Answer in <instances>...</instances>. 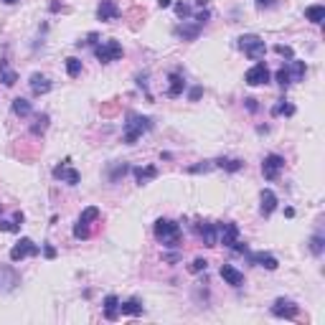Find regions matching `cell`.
<instances>
[{
    "label": "cell",
    "instance_id": "6da1fadb",
    "mask_svg": "<svg viewBox=\"0 0 325 325\" xmlns=\"http://www.w3.org/2000/svg\"><path fill=\"white\" fill-rule=\"evenodd\" d=\"M155 236H158V242H162V246L175 249L181 242V226L170 218H158L155 221Z\"/></svg>",
    "mask_w": 325,
    "mask_h": 325
},
{
    "label": "cell",
    "instance_id": "7a4b0ae2",
    "mask_svg": "<svg viewBox=\"0 0 325 325\" xmlns=\"http://www.w3.org/2000/svg\"><path fill=\"white\" fill-rule=\"evenodd\" d=\"M153 127L150 117H142V114H127V122H125V142L127 145H135L140 140L142 132H147Z\"/></svg>",
    "mask_w": 325,
    "mask_h": 325
},
{
    "label": "cell",
    "instance_id": "3957f363",
    "mask_svg": "<svg viewBox=\"0 0 325 325\" xmlns=\"http://www.w3.org/2000/svg\"><path fill=\"white\" fill-rule=\"evenodd\" d=\"M99 218V209L97 206H89V209H84L79 221H77V226H74V236L77 239H89L92 236V221Z\"/></svg>",
    "mask_w": 325,
    "mask_h": 325
},
{
    "label": "cell",
    "instance_id": "277c9868",
    "mask_svg": "<svg viewBox=\"0 0 325 325\" xmlns=\"http://www.w3.org/2000/svg\"><path fill=\"white\" fill-rule=\"evenodd\" d=\"M239 49L252 58V61H257V58H262L264 56V51H267V46H264V41L259 38V36H254V33H246V36H242L239 38Z\"/></svg>",
    "mask_w": 325,
    "mask_h": 325
},
{
    "label": "cell",
    "instance_id": "5b68a950",
    "mask_svg": "<svg viewBox=\"0 0 325 325\" xmlns=\"http://www.w3.org/2000/svg\"><path fill=\"white\" fill-rule=\"evenodd\" d=\"M94 54H97V58L102 64H112V61H117V58H122V46H120V41L109 38L105 43H99V46L94 49Z\"/></svg>",
    "mask_w": 325,
    "mask_h": 325
},
{
    "label": "cell",
    "instance_id": "8992f818",
    "mask_svg": "<svg viewBox=\"0 0 325 325\" xmlns=\"http://www.w3.org/2000/svg\"><path fill=\"white\" fill-rule=\"evenodd\" d=\"M38 252H41V249H38L31 239H26V236H23V239L10 249V259H13V262H21V259H26V257H36Z\"/></svg>",
    "mask_w": 325,
    "mask_h": 325
},
{
    "label": "cell",
    "instance_id": "52a82bcc",
    "mask_svg": "<svg viewBox=\"0 0 325 325\" xmlns=\"http://www.w3.org/2000/svg\"><path fill=\"white\" fill-rule=\"evenodd\" d=\"M216 242L218 244H224V246H231L236 239H239V226L234 224V221H226V224H216Z\"/></svg>",
    "mask_w": 325,
    "mask_h": 325
},
{
    "label": "cell",
    "instance_id": "ba28073f",
    "mask_svg": "<svg viewBox=\"0 0 325 325\" xmlns=\"http://www.w3.org/2000/svg\"><path fill=\"white\" fill-rule=\"evenodd\" d=\"M282 168H285V158L282 155H267L264 162H262V173H264L267 181H277V175H279Z\"/></svg>",
    "mask_w": 325,
    "mask_h": 325
},
{
    "label": "cell",
    "instance_id": "9c48e42d",
    "mask_svg": "<svg viewBox=\"0 0 325 325\" xmlns=\"http://www.w3.org/2000/svg\"><path fill=\"white\" fill-rule=\"evenodd\" d=\"M244 81L249 84V86H259V84H267L270 81V69L264 66L262 61L259 64H254L252 69H249L246 74H244Z\"/></svg>",
    "mask_w": 325,
    "mask_h": 325
},
{
    "label": "cell",
    "instance_id": "30bf717a",
    "mask_svg": "<svg viewBox=\"0 0 325 325\" xmlns=\"http://www.w3.org/2000/svg\"><path fill=\"white\" fill-rule=\"evenodd\" d=\"M300 313V307L295 305L292 300H285V298H279V300H274V305H272V315H277V318H295Z\"/></svg>",
    "mask_w": 325,
    "mask_h": 325
},
{
    "label": "cell",
    "instance_id": "8fae6325",
    "mask_svg": "<svg viewBox=\"0 0 325 325\" xmlns=\"http://www.w3.org/2000/svg\"><path fill=\"white\" fill-rule=\"evenodd\" d=\"M69 162H71V160H64L61 165L54 168V178H61V181H66L69 186H77V183L81 181V175H79V170L69 168Z\"/></svg>",
    "mask_w": 325,
    "mask_h": 325
},
{
    "label": "cell",
    "instance_id": "7c38bea8",
    "mask_svg": "<svg viewBox=\"0 0 325 325\" xmlns=\"http://www.w3.org/2000/svg\"><path fill=\"white\" fill-rule=\"evenodd\" d=\"M97 18H99V21H105V23L120 18V8H117L114 0H102L99 8H97Z\"/></svg>",
    "mask_w": 325,
    "mask_h": 325
},
{
    "label": "cell",
    "instance_id": "4fadbf2b",
    "mask_svg": "<svg viewBox=\"0 0 325 325\" xmlns=\"http://www.w3.org/2000/svg\"><path fill=\"white\" fill-rule=\"evenodd\" d=\"M221 277H224V282L231 285V287H242L244 285V274L236 267H231V264H221Z\"/></svg>",
    "mask_w": 325,
    "mask_h": 325
},
{
    "label": "cell",
    "instance_id": "5bb4252c",
    "mask_svg": "<svg viewBox=\"0 0 325 325\" xmlns=\"http://www.w3.org/2000/svg\"><path fill=\"white\" fill-rule=\"evenodd\" d=\"M259 198H262V216H272L274 209H277V196H274V190L264 188Z\"/></svg>",
    "mask_w": 325,
    "mask_h": 325
},
{
    "label": "cell",
    "instance_id": "9a60e30c",
    "mask_svg": "<svg viewBox=\"0 0 325 325\" xmlns=\"http://www.w3.org/2000/svg\"><path fill=\"white\" fill-rule=\"evenodd\" d=\"M198 236L203 239L206 246H216V244H218V242H216V236H218L216 224H198Z\"/></svg>",
    "mask_w": 325,
    "mask_h": 325
},
{
    "label": "cell",
    "instance_id": "2e32d148",
    "mask_svg": "<svg viewBox=\"0 0 325 325\" xmlns=\"http://www.w3.org/2000/svg\"><path fill=\"white\" fill-rule=\"evenodd\" d=\"M249 259H252V264H259V267H264V270H277V267H279V262H277L272 254H267V252L249 254Z\"/></svg>",
    "mask_w": 325,
    "mask_h": 325
},
{
    "label": "cell",
    "instance_id": "e0dca14e",
    "mask_svg": "<svg viewBox=\"0 0 325 325\" xmlns=\"http://www.w3.org/2000/svg\"><path fill=\"white\" fill-rule=\"evenodd\" d=\"M105 318L107 320H117L120 318V300L114 295H107L105 298Z\"/></svg>",
    "mask_w": 325,
    "mask_h": 325
},
{
    "label": "cell",
    "instance_id": "ac0fdd59",
    "mask_svg": "<svg viewBox=\"0 0 325 325\" xmlns=\"http://www.w3.org/2000/svg\"><path fill=\"white\" fill-rule=\"evenodd\" d=\"M31 89H33V94H46V92H51V81L43 77V74H33L31 77Z\"/></svg>",
    "mask_w": 325,
    "mask_h": 325
},
{
    "label": "cell",
    "instance_id": "d6986e66",
    "mask_svg": "<svg viewBox=\"0 0 325 325\" xmlns=\"http://www.w3.org/2000/svg\"><path fill=\"white\" fill-rule=\"evenodd\" d=\"M132 173H135V181H137L140 186H145L147 181L158 178V168H155V165H147V168H135Z\"/></svg>",
    "mask_w": 325,
    "mask_h": 325
},
{
    "label": "cell",
    "instance_id": "ffe728a7",
    "mask_svg": "<svg viewBox=\"0 0 325 325\" xmlns=\"http://www.w3.org/2000/svg\"><path fill=\"white\" fill-rule=\"evenodd\" d=\"M287 71H290V79H292V81H300V79L305 77L307 66H305V61H298V58H292V61H287Z\"/></svg>",
    "mask_w": 325,
    "mask_h": 325
},
{
    "label": "cell",
    "instance_id": "44dd1931",
    "mask_svg": "<svg viewBox=\"0 0 325 325\" xmlns=\"http://www.w3.org/2000/svg\"><path fill=\"white\" fill-rule=\"evenodd\" d=\"M0 81H3L5 86H13L18 81V74L8 66V61H0Z\"/></svg>",
    "mask_w": 325,
    "mask_h": 325
},
{
    "label": "cell",
    "instance_id": "7402d4cb",
    "mask_svg": "<svg viewBox=\"0 0 325 325\" xmlns=\"http://www.w3.org/2000/svg\"><path fill=\"white\" fill-rule=\"evenodd\" d=\"M186 89V81L181 74H170V89H168V97H181Z\"/></svg>",
    "mask_w": 325,
    "mask_h": 325
},
{
    "label": "cell",
    "instance_id": "603a6c76",
    "mask_svg": "<svg viewBox=\"0 0 325 325\" xmlns=\"http://www.w3.org/2000/svg\"><path fill=\"white\" fill-rule=\"evenodd\" d=\"M120 313L122 315H140L142 313V302L137 298H132V300H127V302L120 305Z\"/></svg>",
    "mask_w": 325,
    "mask_h": 325
},
{
    "label": "cell",
    "instance_id": "cb8c5ba5",
    "mask_svg": "<svg viewBox=\"0 0 325 325\" xmlns=\"http://www.w3.org/2000/svg\"><path fill=\"white\" fill-rule=\"evenodd\" d=\"M305 18L310 23H323L325 21V8L323 5H310V8H305Z\"/></svg>",
    "mask_w": 325,
    "mask_h": 325
},
{
    "label": "cell",
    "instance_id": "d4e9b609",
    "mask_svg": "<svg viewBox=\"0 0 325 325\" xmlns=\"http://www.w3.org/2000/svg\"><path fill=\"white\" fill-rule=\"evenodd\" d=\"M13 112H16L18 117H28L33 112V107H31V102H28V99L18 97V99H13Z\"/></svg>",
    "mask_w": 325,
    "mask_h": 325
},
{
    "label": "cell",
    "instance_id": "484cf974",
    "mask_svg": "<svg viewBox=\"0 0 325 325\" xmlns=\"http://www.w3.org/2000/svg\"><path fill=\"white\" fill-rule=\"evenodd\" d=\"M214 165L226 168V170L236 173V170H242V168H244V162H242V160H229V158H221V160H216V162H214Z\"/></svg>",
    "mask_w": 325,
    "mask_h": 325
},
{
    "label": "cell",
    "instance_id": "4316f807",
    "mask_svg": "<svg viewBox=\"0 0 325 325\" xmlns=\"http://www.w3.org/2000/svg\"><path fill=\"white\" fill-rule=\"evenodd\" d=\"M46 127H49V114H38L33 127H31V132H33V135H41V132H46Z\"/></svg>",
    "mask_w": 325,
    "mask_h": 325
},
{
    "label": "cell",
    "instance_id": "83f0119b",
    "mask_svg": "<svg viewBox=\"0 0 325 325\" xmlns=\"http://www.w3.org/2000/svg\"><path fill=\"white\" fill-rule=\"evenodd\" d=\"M272 114H274V117H277V114H295V107H292V105H287L285 99H279L277 105L272 107Z\"/></svg>",
    "mask_w": 325,
    "mask_h": 325
},
{
    "label": "cell",
    "instance_id": "f1b7e54d",
    "mask_svg": "<svg viewBox=\"0 0 325 325\" xmlns=\"http://www.w3.org/2000/svg\"><path fill=\"white\" fill-rule=\"evenodd\" d=\"M66 71H69V77H79V74H81V61H79V58H66Z\"/></svg>",
    "mask_w": 325,
    "mask_h": 325
},
{
    "label": "cell",
    "instance_id": "f546056e",
    "mask_svg": "<svg viewBox=\"0 0 325 325\" xmlns=\"http://www.w3.org/2000/svg\"><path fill=\"white\" fill-rule=\"evenodd\" d=\"M323 249H325V239L320 234H315L313 239H310V252H313V254H323Z\"/></svg>",
    "mask_w": 325,
    "mask_h": 325
},
{
    "label": "cell",
    "instance_id": "4dcf8cb0",
    "mask_svg": "<svg viewBox=\"0 0 325 325\" xmlns=\"http://www.w3.org/2000/svg\"><path fill=\"white\" fill-rule=\"evenodd\" d=\"M198 31H201V23H196V26H186V28L181 26V28H178V33H181L183 38H196Z\"/></svg>",
    "mask_w": 325,
    "mask_h": 325
},
{
    "label": "cell",
    "instance_id": "1f68e13d",
    "mask_svg": "<svg viewBox=\"0 0 325 325\" xmlns=\"http://www.w3.org/2000/svg\"><path fill=\"white\" fill-rule=\"evenodd\" d=\"M277 84H279V86H290V84H292V79H290V71H287V64L277 71Z\"/></svg>",
    "mask_w": 325,
    "mask_h": 325
},
{
    "label": "cell",
    "instance_id": "d6a6232c",
    "mask_svg": "<svg viewBox=\"0 0 325 325\" xmlns=\"http://www.w3.org/2000/svg\"><path fill=\"white\" fill-rule=\"evenodd\" d=\"M206 267H209V262H206V259H201V257H198V259H193V262H190V267H188V270H190V272H193V274H198V272H203Z\"/></svg>",
    "mask_w": 325,
    "mask_h": 325
},
{
    "label": "cell",
    "instance_id": "836d02e7",
    "mask_svg": "<svg viewBox=\"0 0 325 325\" xmlns=\"http://www.w3.org/2000/svg\"><path fill=\"white\" fill-rule=\"evenodd\" d=\"M0 231L16 234V231H21V224H16V221H0Z\"/></svg>",
    "mask_w": 325,
    "mask_h": 325
},
{
    "label": "cell",
    "instance_id": "e575fe53",
    "mask_svg": "<svg viewBox=\"0 0 325 325\" xmlns=\"http://www.w3.org/2000/svg\"><path fill=\"white\" fill-rule=\"evenodd\" d=\"M214 168V162H201V165H190L188 173H209Z\"/></svg>",
    "mask_w": 325,
    "mask_h": 325
},
{
    "label": "cell",
    "instance_id": "d590c367",
    "mask_svg": "<svg viewBox=\"0 0 325 325\" xmlns=\"http://www.w3.org/2000/svg\"><path fill=\"white\" fill-rule=\"evenodd\" d=\"M175 13H178L181 18H188V16H190V5H186V3H175Z\"/></svg>",
    "mask_w": 325,
    "mask_h": 325
},
{
    "label": "cell",
    "instance_id": "8d00e7d4",
    "mask_svg": "<svg viewBox=\"0 0 325 325\" xmlns=\"http://www.w3.org/2000/svg\"><path fill=\"white\" fill-rule=\"evenodd\" d=\"M231 249H234V252H239V254H246V252H249V246H246L244 242H239V239L231 244Z\"/></svg>",
    "mask_w": 325,
    "mask_h": 325
},
{
    "label": "cell",
    "instance_id": "74e56055",
    "mask_svg": "<svg viewBox=\"0 0 325 325\" xmlns=\"http://www.w3.org/2000/svg\"><path fill=\"white\" fill-rule=\"evenodd\" d=\"M274 51L279 54V56H287V58H292L295 54H292V49L290 46H282V43H279V46H274Z\"/></svg>",
    "mask_w": 325,
    "mask_h": 325
},
{
    "label": "cell",
    "instance_id": "f35d334b",
    "mask_svg": "<svg viewBox=\"0 0 325 325\" xmlns=\"http://www.w3.org/2000/svg\"><path fill=\"white\" fill-rule=\"evenodd\" d=\"M127 170H130L127 165H117V168H114V173H112V181H117V178H120V175H125Z\"/></svg>",
    "mask_w": 325,
    "mask_h": 325
},
{
    "label": "cell",
    "instance_id": "ab89813d",
    "mask_svg": "<svg viewBox=\"0 0 325 325\" xmlns=\"http://www.w3.org/2000/svg\"><path fill=\"white\" fill-rule=\"evenodd\" d=\"M206 21H209V10H201V13H196V23H206Z\"/></svg>",
    "mask_w": 325,
    "mask_h": 325
},
{
    "label": "cell",
    "instance_id": "60d3db41",
    "mask_svg": "<svg viewBox=\"0 0 325 325\" xmlns=\"http://www.w3.org/2000/svg\"><path fill=\"white\" fill-rule=\"evenodd\" d=\"M43 254H46V259H54L56 257V249L51 244H46V246H43Z\"/></svg>",
    "mask_w": 325,
    "mask_h": 325
},
{
    "label": "cell",
    "instance_id": "b9f144b4",
    "mask_svg": "<svg viewBox=\"0 0 325 325\" xmlns=\"http://www.w3.org/2000/svg\"><path fill=\"white\" fill-rule=\"evenodd\" d=\"M201 94H203V89H201V86H193V89H190V94H188V97H190V99L196 102V99H198Z\"/></svg>",
    "mask_w": 325,
    "mask_h": 325
},
{
    "label": "cell",
    "instance_id": "7bdbcfd3",
    "mask_svg": "<svg viewBox=\"0 0 325 325\" xmlns=\"http://www.w3.org/2000/svg\"><path fill=\"white\" fill-rule=\"evenodd\" d=\"M246 102V109L249 112H257V99H244Z\"/></svg>",
    "mask_w": 325,
    "mask_h": 325
},
{
    "label": "cell",
    "instance_id": "ee69618b",
    "mask_svg": "<svg viewBox=\"0 0 325 325\" xmlns=\"http://www.w3.org/2000/svg\"><path fill=\"white\" fill-rule=\"evenodd\" d=\"M117 112V105H107V107H102V114H114Z\"/></svg>",
    "mask_w": 325,
    "mask_h": 325
},
{
    "label": "cell",
    "instance_id": "f6af8a7d",
    "mask_svg": "<svg viewBox=\"0 0 325 325\" xmlns=\"http://www.w3.org/2000/svg\"><path fill=\"white\" fill-rule=\"evenodd\" d=\"M257 5H259V8H272L274 0H257Z\"/></svg>",
    "mask_w": 325,
    "mask_h": 325
},
{
    "label": "cell",
    "instance_id": "bcb514c9",
    "mask_svg": "<svg viewBox=\"0 0 325 325\" xmlns=\"http://www.w3.org/2000/svg\"><path fill=\"white\" fill-rule=\"evenodd\" d=\"M158 5H160V8H170L173 0H158Z\"/></svg>",
    "mask_w": 325,
    "mask_h": 325
},
{
    "label": "cell",
    "instance_id": "7dc6e473",
    "mask_svg": "<svg viewBox=\"0 0 325 325\" xmlns=\"http://www.w3.org/2000/svg\"><path fill=\"white\" fill-rule=\"evenodd\" d=\"M13 221H16V224H23V214H21V211H16V216H13Z\"/></svg>",
    "mask_w": 325,
    "mask_h": 325
},
{
    "label": "cell",
    "instance_id": "c3c4849f",
    "mask_svg": "<svg viewBox=\"0 0 325 325\" xmlns=\"http://www.w3.org/2000/svg\"><path fill=\"white\" fill-rule=\"evenodd\" d=\"M206 3H209V0H196V5H206Z\"/></svg>",
    "mask_w": 325,
    "mask_h": 325
},
{
    "label": "cell",
    "instance_id": "681fc988",
    "mask_svg": "<svg viewBox=\"0 0 325 325\" xmlns=\"http://www.w3.org/2000/svg\"><path fill=\"white\" fill-rule=\"evenodd\" d=\"M3 3H8V5H13V3H18V0H3Z\"/></svg>",
    "mask_w": 325,
    "mask_h": 325
}]
</instances>
